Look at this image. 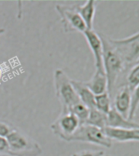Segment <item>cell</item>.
<instances>
[{"label":"cell","instance_id":"1","mask_svg":"<svg viewBox=\"0 0 139 156\" xmlns=\"http://www.w3.org/2000/svg\"><path fill=\"white\" fill-rule=\"evenodd\" d=\"M103 45V69L107 79V93L112 94L113 89L117 81L118 76L123 70L124 59L117 48L113 45L110 39L99 34Z\"/></svg>","mask_w":139,"mask_h":156},{"label":"cell","instance_id":"2","mask_svg":"<svg viewBox=\"0 0 139 156\" xmlns=\"http://www.w3.org/2000/svg\"><path fill=\"white\" fill-rule=\"evenodd\" d=\"M6 140L9 156H40L42 154L40 145L18 128L15 127Z\"/></svg>","mask_w":139,"mask_h":156},{"label":"cell","instance_id":"3","mask_svg":"<svg viewBox=\"0 0 139 156\" xmlns=\"http://www.w3.org/2000/svg\"><path fill=\"white\" fill-rule=\"evenodd\" d=\"M53 78L56 96L62 105V113H69L74 105L80 102L71 84V79L62 69H56Z\"/></svg>","mask_w":139,"mask_h":156},{"label":"cell","instance_id":"4","mask_svg":"<svg viewBox=\"0 0 139 156\" xmlns=\"http://www.w3.org/2000/svg\"><path fill=\"white\" fill-rule=\"evenodd\" d=\"M71 141L90 143L105 148H110L112 145V140L107 136L104 130L88 124H83L79 126L75 134L70 139L69 142Z\"/></svg>","mask_w":139,"mask_h":156},{"label":"cell","instance_id":"5","mask_svg":"<svg viewBox=\"0 0 139 156\" xmlns=\"http://www.w3.org/2000/svg\"><path fill=\"white\" fill-rule=\"evenodd\" d=\"M56 11L58 12L61 17V22L63 26L64 31L69 32L83 33L87 30L83 19L81 18L77 12L76 5H62L57 4L56 6Z\"/></svg>","mask_w":139,"mask_h":156},{"label":"cell","instance_id":"6","mask_svg":"<svg viewBox=\"0 0 139 156\" xmlns=\"http://www.w3.org/2000/svg\"><path fill=\"white\" fill-rule=\"evenodd\" d=\"M80 126L79 119L72 113H61L58 119L51 125V130L59 138L69 142Z\"/></svg>","mask_w":139,"mask_h":156},{"label":"cell","instance_id":"7","mask_svg":"<svg viewBox=\"0 0 139 156\" xmlns=\"http://www.w3.org/2000/svg\"><path fill=\"white\" fill-rule=\"evenodd\" d=\"M86 41L88 42L89 48L93 54L95 67L96 69H103V45H102V39L99 34L95 32L93 30H87L83 33Z\"/></svg>","mask_w":139,"mask_h":156},{"label":"cell","instance_id":"8","mask_svg":"<svg viewBox=\"0 0 139 156\" xmlns=\"http://www.w3.org/2000/svg\"><path fill=\"white\" fill-rule=\"evenodd\" d=\"M104 132L110 140L118 142L139 141V129H120L107 126Z\"/></svg>","mask_w":139,"mask_h":156},{"label":"cell","instance_id":"9","mask_svg":"<svg viewBox=\"0 0 139 156\" xmlns=\"http://www.w3.org/2000/svg\"><path fill=\"white\" fill-rule=\"evenodd\" d=\"M131 90L125 86L118 91L115 98V109L127 119L131 107Z\"/></svg>","mask_w":139,"mask_h":156},{"label":"cell","instance_id":"10","mask_svg":"<svg viewBox=\"0 0 139 156\" xmlns=\"http://www.w3.org/2000/svg\"><path fill=\"white\" fill-rule=\"evenodd\" d=\"M107 126L120 129H139V124L124 118L115 108H111L107 114Z\"/></svg>","mask_w":139,"mask_h":156},{"label":"cell","instance_id":"11","mask_svg":"<svg viewBox=\"0 0 139 156\" xmlns=\"http://www.w3.org/2000/svg\"><path fill=\"white\" fill-rule=\"evenodd\" d=\"M84 84L94 95H99L107 92V79L104 70L96 69L91 79L84 82Z\"/></svg>","mask_w":139,"mask_h":156},{"label":"cell","instance_id":"12","mask_svg":"<svg viewBox=\"0 0 139 156\" xmlns=\"http://www.w3.org/2000/svg\"><path fill=\"white\" fill-rule=\"evenodd\" d=\"M71 84L80 102L86 105L89 109L95 108V95L85 86L84 82L71 79Z\"/></svg>","mask_w":139,"mask_h":156},{"label":"cell","instance_id":"13","mask_svg":"<svg viewBox=\"0 0 139 156\" xmlns=\"http://www.w3.org/2000/svg\"><path fill=\"white\" fill-rule=\"evenodd\" d=\"M77 12L83 19L87 30H93V20L96 12V2L94 0H88L82 5H76Z\"/></svg>","mask_w":139,"mask_h":156},{"label":"cell","instance_id":"14","mask_svg":"<svg viewBox=\"0 0 139 156\" xmlns=\"http://www.w3.org/2000/svg\"><path fill=\"white\" fill-rule=\"evenodd\" d=\"M85 124L104 130L107 126V114L100 112L96 108H91Z\"/></svg>","mask_w":139,"mask_h":156},{"label":"cell","instance_id":"15","mask_svg":"<svg viewBox=\"0 0 139 156\" xmlns=\"http://www.w3.org/2000/svg\"><path fill=\"white\" fill-rule=\"evenodd\" d=\"M95 108L100 112L107 114L111 109L110 98L108 93L95 95Z\"/></svg>","mask_w":139,"mask_h":156},{"label":"cell","instance_id":"16","mask_svg":"<svg viewBox=\"0 0 139 156\" xmlns=\"http://www.w3.org/2000/svg\"><path fill=\"white\" fill-rule=\"evenodd\" d=\"M89 111L90 109L81 102L77 103L70 109V112L72 113L79 119L80 125L86 123L88 115H89Z\"/></svg>","mask_w":139,"mask_h":156},{"label":"cell","instance_id":"17","mask_svg":"<svg viewBox=\"0 0 139 156\" xmlns=\"http://www.w3.org/2000/svg\"><path fill=\"white\" fill-rule=\"evenodd\" d=\"M128 88L130 89L131 92L134 90L137 86L139 85V62L137 63L130 71L128 76Z\"/></svg>","mask_w":139,"mask_h":156},{"label":"cell","instance_id":"18","mask_svg":"<svg viewBox=\"0 0 139 156\" xmlns=\"http://www.w3.org/2000/svg\"><path fill=\"white\" fill-rule=\"evenodd\" d=\"M139 106V85L136 88L132 91L131 95V107L129 110V114H128V120L133 121L134 117L136 115L137 109Z\"/></svg>","mask_w":139,"mask_h":156},{"label":"cell","instance_id":"19","mask_svg":"<svg viewBox=\"0 0 139 156\" xmlns=\"http://www.w3.org/2000/svg\"><path fill=\"white\" fill-rule=\"evenodd\" d=\"M14 128L15 127L12 124L0 119V137L6 138Z\"/></svg>","mask_w":139,"mask_h":156},{"label":"cell","instance_id":"20","mask_svg":"<svg viewBox=\"0 0 139 156\" xmlns=\"http://www.w3.org/2000/svg\"><path fill=\"white\" fill-rule=\"evenodd\" d=\"M75 156H104L102 151H83L75 154Z\"/></svg>","mask_w":139,"mask_h":156},{"label":"cell","instance_id":"21","mask_svg":"<svg viewBox=\"0 0 139 156\" xmlns=\"http://www.w3.org/2000/svg\"><path fill=\"white\" fill-rule=\"evenodd\" d=\"M1 154L8 155V145L6 138L0 137V155Z\"/></svg>","mask_w":139,"mask_h":156},{"label":"cell","instance_id":"22","mask_svg":"<svg viewBox=\"0 0 139 156\" xmlns=\"http://www.w3.org/2000/svg\"><path fill=\"white\" fill-rule=\"evenodd\" d=\"M4 32H5V29H3V28H0V35H3Z\"/></svg>","mask_w":139,"mask_h":156},{"label":"cell","instance_id":"23","mask_svg":"<svg viewBox=\"0 0 139 156\" xmlns=\"http://www.w3.org/2000/svg\"><path fill=\"white\" fill-rule=\"evenodd\" d=\"M138 62H139V58H138V60H137V61L136 62V63H138Z\"/></svg>","mask_w":139,"mask_h":156},{"label":"cell","instance_id":"24","mask_svg":"<svg viewBox=\"0 0 139 156\" xmlns=\"http://www.w3.org/2000/svg\"><path fill=\"white\" fill-rule=\"evenodd\" d=\"M72 156H75V154H73Z\"/></svg>","mask_w":139,"mask_h":156},{"label":"cell","instance_id":"25","mask_svg":"<svg viewBox=\"0 0 139 156\" xmlns=\"http://www.w3.org/2000/svg\"><path fill=\"white\" fill-rule=\"evenodd\" d=\"M137 34H138V35H139V32H137Z\"/></svg>","mask_w":139,"mask_h":156}]
</instances>
